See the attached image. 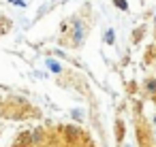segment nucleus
I'll return each mask as SVG.
<instances>
[{"label": "nucleus", "mask_w": 156, "mask_h": 147, "mask_svg": "<svg viewBox=\"0 0 156 147\" xmlns=\"http://www.w3.org/2000/svg\"><path fill=\"white\" fill-rule=\"evenodd\" d=\"M154 124H156V119H154Z\"/></svg>", "instance_id": "f257e3e1"}]
</instances>
